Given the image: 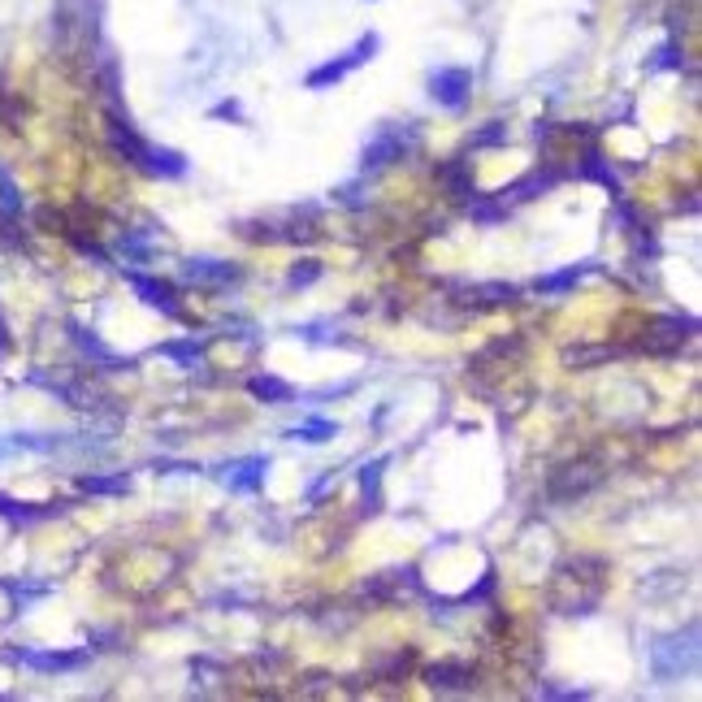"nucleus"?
Wrapping results in <instances>:
<instances>
[{
  "label": "nucleus",
  "instance_id": "nucleus-10",
  "mask_svg": "<svg viewBox=\"0 0 702 702\" xmlns=\"http://www.w3.org/2000/svg\"><path fill=\"white\" fill-rule=\"evenodd\" d=\"M109 143H113L117 156L135 161L139 169H143V156H148V148H152L148 139H139V130L130 126V117H122V113H109Z\"/></svg>",
  "mask_w": 702,
  "mask_h": 702
},
{
  "label": "nucleus",
  "instance_id": "nucleus-11",
  "mask_svg": "<svg viewBox=\"0 0 702 702\" xmlns=\"http://www.w3.org/2000/svg\"><path fill=\"white\" fill-rule=\"evenodd\" d=\"M18 659L35 672H78L87 663V650H18Z\"/></svg>",
  "mask_w": 702,
  "mask_h": 702
},
{
  "label": "nucleus",
  "instance_id": "nucleus-26",
  "mask_svg": "<svg viewBox=\"0 0 702 702\" xmlns=\"http://www.w3.org/2000/svg\"><path fill=\"white\" fill-rule=\"evenodd\" d=\"M78 490H87V494H126L130 490V477L126 473H117V477H78Z\"/></svg>",
  "mask_w": 702,
  "mask_h": 702
},
{
  "label": "nucleus",
  "instance_id": "nucleus-5",
  "mask_svg": "<svg viewBox=\"0 0 702 702\" xmlns=\"http://www.w3.org/2000/svg\"><path fill=\"white\" fill-rule=\"evenodd\" d=\"M269 477V455H243V460L217 464V481L234 494H256Z\"/></svg>",
  "mask_w": 702,
  "mask_h": 702
},
{
  "label": "nucleus",
  "instance_id": "nucleus-23",
  "mask_svg": "<svg viewBox=\"0 0 702 702\" xmlns=\"http://www.w3.org/2000/svg\"><path fill=\"white\" fill-rule=\"evenodd\" d=\"M438 178H442V187H447L455 200H473L477 195V182H473V169H468L464 161H447L438 169Z\"/></svg>",
  "mask_w": 702,
  "mask_h": 702
},
{
  "label": "nucleus",
  "instance_id": "nucleus-4",
  "mask_svg": "<svg viewBox=\"0 0 702 702\" xmlns=\"http://www.w3.org/2000/svg\"><path fill=\"white\" fill-rule=\"evenodd\" d=\"M694 334H698V321H694V317L668 312V317H655V321H650L646 351H655V356H672V351H681V343H689Z\"/></svg>",
  "mask_w": 702,
  "mask_h": 702
},
{
  "label": "nucleus",
  "instance_id": "nucleus-24",
  "mask_svg": "<svg viewBox=\"0 0 702 702\" xmlns=\"http://www.w3.org/2000/svg\"><path fill=\"white\" fill-rule=\"evenodd\" d=\"M286 438H291V442H330V438H338V421L308 416V421H299V425L286 429Z\"/></svg>",
  "mask_w": 702,
  "mask_h": 702
},
{
  "label": "nucleus",
  "instance_id": "nucleus-27",
  "mask_svg": "<svg viewBox=\"0 0 702 702\" xmlns=\"http://www.w3.org/2000/svg\"><path fill=\"white\" fill-rule=\"evenodd\" d=\"M321 278V260H295L291 265V278H286V286H291V291H304V286H312Z\"/></svg>",
  "mask_w": 702,
  "mask_h": 702
},
{
  "label": "nucleus",
  "instance_id": "nucleus-31",
  "mask_svg": "<svg viewBox=\"0 0 702 702\" xmlns=\"http://www.w3.org/2000/svg\"><path fill=\"white\" fill-rule=\"evenodd\" d=\"M213 117H243V109L234 100H226V104H217V109H213Z\"/></svg>",
  "mask_w": 702,
  "mask_h": 702
},
{
  "label": "nucleus",
  "instance_id": "nucleus-2",
  "mask_svg": "<svg viewBox=\"0 0 702 702\" xmlns=\"http://www.w3.org/2000/svg\"><path fill=\"white\" fill-rule=\"evenodd\" d=\"M416 148V130L408 126H382L377 130V139L364 148V156H360V169L364 174H377V169H386V165H399L403 156H408Z\"/></svg>",
  "mask_w": 702,
  "mask_h": 702
},
{
  "label": "nucleus",
  "instance_id": "nucleus-17",
  "mask_svg": "<svg viewBox=\"0 0 702 702\" xmlns=\"http://www.w3.org/2000/svg\"><path fill=\"white\" fill-rule=\"evenodd\" d=\"M590 269H594V260H581V265H568L559 273H542V278H533V291H538V295H568Z\"/></svg>",
  "mask_w": 702,
  "mask_h": 702
},
{
  "label": "nucleus",
  "instance_id": "nucleus-14",
  "mask_svg": "<svg viewBox=\"0 0 702 702\" xmlns=\"http://www.w3.org/2000/svg\"><path fill=\"white\" fill-rule=\"evenodd\" d=\"M577 174H581V178H590V182H598V187H607V191H611V200H616V195H624V191H620L616 169H611V161H607V156L598 152V148H585V152H581Z\"/></svg>",
  "mask_w": 702,
  "mask_h": 702
},
{
  "label": "nucleus",
  "instance_id": "nucleus-3",
  "mask_svg": "<svg viewBox=\"0 0 702 702\" xmlns=\"http://www.w3.org/2000/svg\"><path fill=\"white\" fill-rule=\"evenodd\" d=\"M377 48H382V39H377L373 31H369V35H360V39H356V48L343 52V57H338V61H325V65H317V70H312V74L304 78V83H308L312 91H325V87L343 83V78H347L351 70H360L364 61H373V52H377Z\"/></svg>",
  "mask_w": 702,
  "mask_h": 702
},
{
  "label": "nucleus",
  "instance_id": "nucleus-21",
  "mask_svg": "<svg viewBox=\"0 0 702 702\" xmlns=\"http://www.w3.org/2000/svg\"><path fill=\"white\" fill-rule=\"evenodd\" d=\"M156 356L174 360L178 369H187V373L204 369V343H195V334H191V338H182V343H161V347H156Z\"/></svg>",
  "mask_w": 702,
  "mask_h": 702
},
{
  "label": "nucleus",
  "instance_id": "nucleus-28",
  "mask_svg": "<svg viewBox=\"0 0 702 702\" xmlns=\"http://www.w3.org/2000/svg\"><path fill=\"white\" fill-rule=\"evenodd\" d=\"M611 356V347H568L564 351V364H577V369H585V364H598V360H607Z\"/></svg>",
  "mask_w": 702,
  "mask_h": 702
},
{
  "label": "nucleus",
  "instance_id": "nucleus-20",
  "mask_svg": "<svg viewBox=\"0 0 702 702\" xmlns=\"http://www.w3.org/2000/svg\"><path fill=\"white\" fill-rule=\"evenodd\" d=\"M390 464V455H377L373 464L360 468V494H364V512H382V468Z\"/></svg>",
  "mask_w": 702,
  "mask_h": 702
},
{
  "label": "nucleus",
  "instance_id": "nucleus-7",
  "mask_svg": "<svg viewBox=\"0 0 702 702\" xmlns=\"http://www.w3.org/2000/svg\"><path fill=\"white\" fill-rule=\"evenodd\" d=\"M468 91H473V74L464 65H447V70H434L429 74V96H434L442 109H464L468 104Z\"/></svg>",
  "mask_w": 702,
  "mask_h": 702
},
{
  "label": "nucleus",
  "instance_id": "nucleus-12",
  "mask_svg": "<svg viewBox=\"0 0 702 702\" xmlns=\"http://www.w3.org/2000/svg\"><path fill=\"white\" fill-rule=\"evenodd\" d=\"M70 338H74V343H78V351H83L87 360H96V364H104V369H117V364H126V369H135V360H122V356H117L113 347H104L100 338H96V334L87 330V325H74V321H70Z\"/></svg>",
  "mask_w": 702,
  "mask_h": 702
},
{
  "label": "nucleus",
  "instance_id": "nucleus-15",
  "mask_svg": "<svg viewBox=\"0 0 702 702\" xmlns=\"http://www.w3.org/2000/svg\"><path fill=\"white\" fill-rule=\"evenodd\" d=\"M425 681L429 689H442V694H455V689H468L477 681L473 668H464V663H434V668H425Z\"/></svg>",
  "mask_w": 702,
  "mask_h": 702
},
{
  "label": "nucleus",
  "instance_id": "nucleus-18",
  "mask_svg": "<svg viewBox=\"0 0 702 702\" xmlns=\"http://www.w3.org/2000/svg\"><path fill=\"white\" fill-rule=\"evenodd\" d=\"M143 169H148L152 178H182L187 174V156L174 152V148H148V156H143Z\"/></svg>",
  "mask_w": 702,
  "mask_h": 702
},
{
  "label": "nucleus",
  "instance_id": "nucleus-19",
  "mask_svg": "<svg viewBox=\"0 0 702 702\" xmlns=\"http://www.w3.org/2000/svg\"><path fill=\"white\" fill-rule=\"evenodd\" d=\"M57 512H61L57 503H18V499H9V494H0V516L18 520V525H39V520H48Z\"/></svg>",
  "mask_w": 702,
  "mask_h": 702
},
{
  "label": "nucleus",
  "instance_id": "nucleus-6",
  "mask_svg": "<svg viewBox=\"0 0 702 702\" xmlns=\"http://www.w3.org/2000/svg\"><path fill=\"white\" fill-rule=\"evenodd\" d=\"M126 282H130V291H135L143 304H148L152 312H161V317H174L182 321V304H178V291L169 282L161 278H152V273H139V269H126Z\"/></svg>",
  "mask_w": 702,
  "mask_h": 702
},
{
  "label": "nucleus",
  "instance_id": "nucleus-30",
  "mask_svg": "<svg viewBox=\"0 0 702 702\" xmlns=\"http://www.w3.org/2000/svg\"><path fill=\"white\" fill-rule=\"evenodd\" d=\"M655 65H659V70H681V65H685L681 48H676V44H663V48L655 52Z\"/></svg>",
  "mask_w": 702,
  "mask_h": 702
},
{
  "label": "nucleus",
  "instance_id": "nucleus-16",
  "mask_svg": "<svg viewBox=\"0 0 702 702\" xmlns=\"http://www.w3.org/2000/svg\"><path fill=\"white\" fill-rule=\"evenodd\" d=\"M520 299V286L512 282H477V286H468V304H477V308H512Z\"/></svg>",
  "mask_w": 702,
  "mask_h": 702
},
{
  "label": "nucleus",
  "instance_id": "nucleus-29",
  "mask_svg": "<svg viewBox=\"0 0 702 702\" xmlns=\"http://www.w3.org/2000/svg\"><path fill=\"white\" fill-rule=\"evenodd\" d=\"M499 143H507V126L503 122H490L486 130H477V135H473V148H499Z\"/></svg>",
  "mask_w": 702,
  "mask_h": 702
},
{
  "label": "nucleus",
  "instance_id": "nucleus-9",
  "mask_svg": "<svg viewBox=\"0 0 702 702\" xmlns=\"http://www.w3.org/2000/svg\"><path fill=\"white\" fill-rule=\"evenodd\" d=\"M590 486H598V473H594V464L590 460H581V464H568V468H559V473L551 477V499L559 503H568V499H581Z\"/></svg>",
  "mask_w": 702,
  "mask_h": 702
},
{
  "label": "nucleus",
  "instance_id": "nucleus-8",
  "mask_svg": "<svg viewBox=\"0 0 702 702\" xmlns=\"http://www.w3.org/2000/svg\"><path fill=\"white\" fill-rule=\"evenodd\" d=\"M182 278L195 286H230L243 278V265L217 260V256H191V260H182Z\"/></svg>",
  "mask_w": 702,
  "mask_h": 702
},
{
  "label": "nucleus",
  "instance_id": "nucleus-1",
  "mask_svg": "<svg viewBox=\"0 0 702 702\" xmlns=\"http://www.w3.org/2000/svg\"><path fill=\"white\" fill-rule=\"evenodd\" d=\"M698 668V624H685V629L676 633H659L655 642H650V672H655V681H681Z\"/></svg>",
  "mask_w": 702,
  "mask_h": 702
},
{
  "label": "nucleus",
  "instance_id": "nucleus-13",
  "mask_svg": "<svg viewBox=\"0 0 702 702\" xmlns=\"http://www.w3.org/2000/svg\"><path fill=\"white\" fill-rule=\"evenodd\" d=\"M559 182V169H533V174H525L520 182H512V187L499 191V200H538V195H546Z\"/></svg>",
  "mask_w": 702,
  "mask_h": 702
},
{
  "label": "nucleus",
  "instance_id": "nucleus-25",
  "mask_svg": "<svg viewBox=\"0 0 702 702\" xmlns=\"http://www.w3.org/2000/svg\"><path fill=\"white\" fill-rule=\"evenodd\" d=\"M468 217L473 221H481V226H499V221H507V204L499 200V195H473V200H468Z\"/></svg>",
  "mask_w": 702,
  "mask_h": 702
},
{
  "label": "nucleus",
  "instance_id": "nucleus-22",
  "mask_svg": "<svg viewBox=\"0 0 702 702\" xmlns=\"http://www.w3.org/2000/svg\"><path fill=\"white\" fill-rule=\"evenodd\" d=\"M247 390H252V399H260V403H291L295 399V386L291 382H282V377H273V373H256L252 382H247Z\"/></svg>",
  "mask_w": 702,
  "mask_h": 702
}]
</instances>
